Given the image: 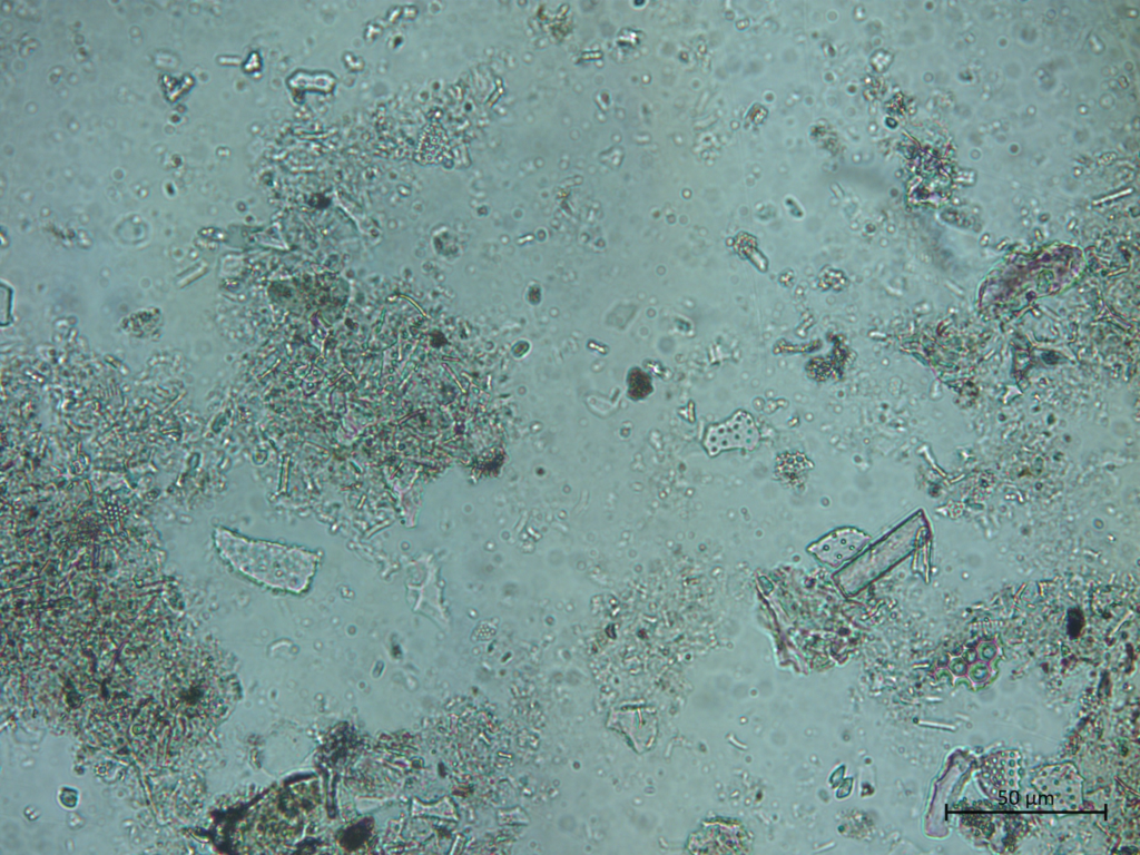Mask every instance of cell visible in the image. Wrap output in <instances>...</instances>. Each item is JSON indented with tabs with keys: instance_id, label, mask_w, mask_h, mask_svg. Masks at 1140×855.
Returning a JSON list of instances; mask_svg holds the SVG:
<instances>
[{
	"instance_id": "cell-2",
	"label": "cell",
	"mask_w": 1140,
	"mask_h": 855,
	"mask_svg": "<svg viewBox=\"0 0 1140 855\" xmlns=\"http://www.w3.org/2000/svg\"><path fill=\"white\" fill-rule=\"evenodd\" d=\"M758 441L755 421L748 413L738 411L726 422L710 426L704 444L710 455H716L730 449L753 450Z\"/></svg>"
},
{
	"instance_id": "cell-3",
	"label": "cell",
	"mask_w": 1140,
	"mask_h": 855,
	"mask_svg": "<svg viewBox=\"0 0 1140 855\" xmlns=\"http://www.w3.org/2000/svg\"><path fill=\"white\" fill-rule=\"evenodd\" d=\"M869 537L855 528L837 529L808 547L818 560L837 567L855 556Z\"/></svg>"
},
{
	"instance_id": "cell-1",
	"label": "cell",
	"mask_w": 1140,
	"mask_h": 855,
	"mask_svg": "<svg viewBox=\"0 0 1140 855\" xmlns=\"http://www.w3.org/2000/svg\"><path fill=\"white\" fill-rule=\"evenodd\" d=\"M214 541L220 556L243 574L273 588L299 592L315 573V553L283 544L252 540L216 528Z\"/></svg>"
}]
</instances>
